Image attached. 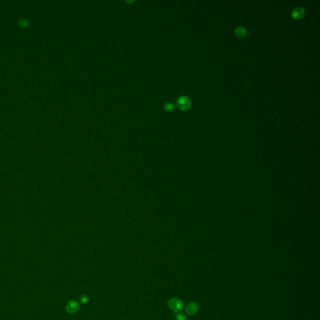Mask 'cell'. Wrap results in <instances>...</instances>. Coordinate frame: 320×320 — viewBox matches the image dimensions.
Wrapping results in <instances>:
<instances>
[{
  "mask_svg": "<svg viewBox=\"0 0 320 320\" xmlns=\"http://www.w3.org/2000/svg\"><path fill=\"white\" fill-rule=\"evenodd\" d=\"M89 298L86 295H82L80 298V302L82 304H85L88 302Z\"/></svg>",
  "mask_w": 320,
  "mask_h": 320,
  "instance_id": "ba28073f",
  "label": "cell"
},
{
  "mask_svg": "<svg viewBox=\"0 0 320 320\" xmlns=\"http://www.w3.org/2000/svg\"><path fill=\"white\" fill-rule=\"evenodd\" d=\"M80 308V304L75 300H70L68 302L66 306V310L70 314H73L77 312Z\"/></svg>",
  "mask_w": 320,
  "mask_h": 320,
  "instance_id": "3957f363",
  "label": "cell"
},
{
  "mask_svg": "<svg viewBox=\"0 0 320 320\" xmlns=\"http://www.w3.org/2000/svg\"><path fill=\"white\" fill-rule=\"evenodd\" d=\"M235 33L237 36H238L239 38H243L246 35L247 31L244 27H242V26H238V27L235 29Z\"/></svg>",
  "mask_w": 320,
  "mask_h": 320,
  "instance_id": "8992f818",
  "label": "cell"
},
{
  "mask_svg": "<svg viewBox=\"0 0 320 320\" xmlns=\"http://www.w3.org/2000/svg\"><path fill=\"white\" fill-rule=\"evenodd\" d=\"M168 306L175 313H178L183 308V302L179 298H173L168 302Z\"/></svg>",
  "mask_w": 320,
  "mask_h": 320,
  "instance_id": "6da1fadb",
  "label": "cell"
},
{
  "mask_svg": "<svg viewBox=\"0 0 320 320\" xmlns=\"http://www.w3.org/2000/svg\"><path fill=\"white\" fill-rule=\"evenodd\" d=\"M304 15V10L302 7H297L293 10L291 13L292 17L295 20L302 19Z\"/></svg>",
  "mask_w": 320,
  "mask_h": 320,
  "instance_id": "5b68a950",
  "label": "cell"
},
{
  "mask_svg": "<svg viewBox=\"0 0 320 320\" xmlns=\"http://www.w3.org/2000/svg\"><path fill=\"white\" fill-rule=\"evenodd\" d=\"M176 313L177 314L175 316L176 320H187L186 317L184 314L178 313Z\"/></svg>",
  "mask_w": 320,
  "mask_h": 320,
  "instance_id": "9c48e42d",
  "label": "cell"
},
{
  "mask_svg": "<svg viewBox=\"0 0 320 320\" xmlns=\"http://www.w3.org/2000/svg\"><path fill=\"white\" fill-rule=\"evenodd\" d=\"M20 24L23 26H27V25H28V22L26 20H21L20 21Z\"/></svg>",
  "mask_w": 320,
  "mask_h": 320,
  "instance_id": "30bf717a",
  "label": "cell"
},
{
  "mask_svg": "<svg viewBox=\"0 0 320 320\" xmlns=\"http://www.w3.org/2000/svg\"><path fill=\"white\" fill-rule=\"evenodd\" d=\"M199 309L198 304L195 302H191L186 304L184 308L186 313L188 315H193L198 311Z\"/></svg>",
  "mask_w": 320,
  "mask_h": 320,
  "instance_id": "277c9868",
  "label": "cell"
},
{
  "mask_svg": "<svg viewBox=\"0 0 320 320\" xmlns=\"http://www.w3.org/2000/svg\"><path fill=\"white\" fill-rule=\"evenodd\" d=\"M174 108H175L174 104L171 102H168L164 104V109L166 111H168V112L172 111L173 110V109H174Z\"/></svg>",
  "mask_w": 320,
  "mask_h": 320,
  "instance_id": "52a82bcc",
  "label": "cell"
},
{
  "mask_svg": "<svg viewBox=\"0 0 320 320\" xmlns=\"http://www.w3.org/2000/svg\"><path fill=\"white\" fill-rule=\"evenodd\" d=\"M177 106L182 111H188L191 107V101L188 97L182 96L178 98L176 101Z\"/></svg>",
  "mask_w": 320,
  "mask_h": 320,
  "instance_id": "7a4b0ae2",
  "label": "cell"
}]
</instances>
